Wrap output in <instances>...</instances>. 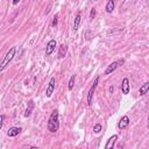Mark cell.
Returning <instances> with one entry per match:
<instances>
[{"instance_id": "4", "label": "cell", "mask_w": 149, "mask_h": 149, "mask_svg": "<svg viewBox=\"0 0 149 149\" xmlns=\"http://www.w3.org/2000/svg\"><path fill=\"white\" fill-rule=\"evenodd\" d=\"M125 63V59L122 58V59H118V61H115V62H112L108 66H107V69L105 70V74H111L112 72H114L120 65H122Z\"/></svg>"}, {"instance_id": "10", "label": "cell", "mask_w": 149, "mask_h": 149, "mask_svg": "<svg viewBox=\"0 0 149 149\" xmlns=\"http://www.w3.org/2000/svg\"><path fill=\"white\" fill-rule=\"evenodd\" d=\"M116 140H118V135H116V134L112 135V136L107 140V142H106V144H105V148H106V149H111V148H113L114 144H115V141H116Z\"/></svg>"}, {"instance_id": "19", "label": "cell", "mask_w": 149, "mask_h": 149, "mask_svg": "<svg viewBox=\"0 0 149 149\" xmlns=\"http://www.w3.org/2000/svg\"><path fill=\"white\" fill-rule=\"evenodd\" d=\"M94 16H95V8H92L90 12V20H93Z\"/></svg>"}, {"instance_id": "5", "label": "cell", "mask_w": 149, "mask_h": 149, "mask_svg": "<svg viewBox=\"0 0 149 149\" xmlns=\"http://www.w3.org/2000/svg\"><path fill=\"white\" fill-rule=\"evenodd\" d=\"M55 87H56V78H55V77H51V78H50V81H49V84H48V86H47V90H45V95H47V98H50V97L52 95Z\"/></svg>"}, {"instance_id": "9", "label": "cell", "mask_w": 149, "mask_h": 149, "mask_svg": "<svg viewBox=\"0 0 149 149\" xmlns=\"http://www.w3.org/2000/svg\"><path fill=\"white\" fill-rule=\"evenodd\" d=\"M21 130H22V128H20V127H10L8 129V132H7V135L9 137H14V136L19 135L21 133Z\"/></svg>"}, {"instance_id": "22", "label": "cell", "mask_w": 149, "mask_h": 149, "mask_svg": "<svg viewBox=\"0 0 149 149\" xmlns=\"http://www.w3.org/2000/svg\"><path fill=\"white\" fill-rule=\"evenodd\" d=\"M147 128H149V115H148V122H147Z\"/></svg>"}, {"instance_id": "8", "label": "cell", "mask_w": 149, "mask_h": 149, "mask_svg": "<svg viewBox=\"0 0 149 149\" xmlns=\"http://www.w3.org/2000/svg\"><path fill=\"white\" fill-rule=\"evenodd\" d=\"M130 91V84H129V79L128 78H123L122 79V83H121V92L127 95Z\"/></svg>"}, {"instance_id": "14", "label": "cell", "mask_w": 149, "mask_h": 149, "mask_svg": "<svg viewBox=\"0 0 149 149\" xmlns=\"http://www.w3.org/2000/svg\"><path fill=\"white\" fill-rule=\"evenodd\" d=\"M80 19H81V16H80V13L78 12V13L76 14V16H74V22H73V30H74V31L78 30V28H79Z\"/></svg>"}, {"instance_id": "20", "label": "cell", "mask_w": 149, "mask_h": 149, "mask_svg": "<svg viewBox=\"0 0 149 149\" xmlns=\"http://www.w3.org/2000/svg\"><path fill=\"white\" fill-rule=\"evenodd\" d=\"M3 120H5V115H3V114H1V115H0V128H2Z\"/></svg>"}, {"instance_id": "12", "label": "cell", "mask_w": 149, "mask_h": 149, "mask_svg": "<svg viewBox=\"0 0 149 149\" xmlns=\"http://www.w3.org/2000/svg\"><path fill=\"white\" fill-rule=\"evenodd\" d=\"M34 107H35L34 101H33V100H29V101H28V107H27V109H26V112H24V116H26V118H28V116L31 115V112H33Z\"/></svg>"}, {"instance_id": "1", "label": "cell", "mask_w": 149, "mask_h": 149, "mask_svg": "<svg viewBox=\"0 0 149 149\" xmlns=\"http://www.w3.org/2000/svg\"><path fill=\"white\" fill-rule=\"evenodd\" d=\"M47 127H48V130L50 133H56L59 128V114H58V111L57 109H54L49 116V120H48V123H47Z\"/></svg>"}, {"instance_id": "7", "label": "cell", "mask_w": 149, "mask_h": 149, "mask_svg": "<svg viewBox=\"0 0 149 149\" xmlns=\"http://www.w3.org/2000/svg\"><path fill=\"white\" fill-rule=\"evenodd\" d=\"M129 122H130L129 116H128V115H123V116L119 120V122H118V128H119V129H126V128L128 127Z\"/></svg>"}, {"instance_id": "21", "label": "cell", "mask_w": 149, "mask_h": 149, "mask_svg": "<svg viewBox=\"0 0 149 149\" xmlns=\"http://www.w3.org/2000/svg\"><path fill=\"white\" fill-rule=\"evenodd\" d=\"M19 1H20V0H13V3H14V5H17Z\"/></svg>"}, {"instance_id": "17", "label": "cell", "mask_w": 149, "mask_h": 149, "mask_svg": "<svg viewBox=\"0 0 149 149\" xmlns=\"http://www.w3.org/2000/svg\"><path fill=\"white\" fill-rule=\"evenodd\" d=\"M102 129V126L100 125V123H95L94 126H93V132L95 133V134H98V133H100V130Z\"/></svg>"}, {"instance_id": "18", "label": "cell", "mask_w": 149, "mask_h": 149, "mask_svg": "<svg viewBox=\"0 0 149 149\" xmlns=\"http://www.w3.org/2000/svg\"><path fill=\"white\" fill-rule=\"evenodd\" d=\"M57 23H58V16H57V15H55V16L52 17V22H51V27H56V26H57Z\"/></svg>"}, {"instance_id": "13", "label": "cell", "mask_w": 149, "mask_h": 149, "mask_svg": "<svg viewBox=\"0 0 149 149\" xmlns=\"http://www.w3.org/2000/svg\"><path fill=\"white\" fill-rule=\"evenodd\" d=\"M66 52H68V47H66V44H61V45H59V49H58V57H59V58L65 57Z\"/></svg>"}, {"instance_id": "3", "label": "cell", "mask_w": 149, "mask_h": 149, "mask_svg": "<svg viewBox=\"0 0 149 149\" xmlns=\"http://www.w3.org/2000/svg\"><path fill=\"white\" fill-rule=\"evenodd\" d=\"M98 83H99V76H97V77L94 78V80H93V83H92V86L90 87V91H88V93H87L86 102H87V105H88V106H90V105H92L93 94H94V91H95V88H97V86H98Z\"/></svg>"}, {"instance_id": "2", "label": "cell", "mask_w": 149, "mask_h": 149, "mask_svg": "<svg viewBox=\"0 0 149 149\" xmlns=\"http://www.w3.org/2000/svg\"><path fill=\"white\" fill-rule=\"evenodd\" d=\"M15 52H16V47H12V48L7 51V54L5 55V57H3V59H2V62H1V64H0V72H2V71L5 70V68L12 62V59H13L14 56H15Z\"/></svg>"}, {"instance_id": "16", "label": "cell", "mask_w": 149, "mask_h": 149, "mask_svg": "<svg viewBox=\"0 0 149 149\" xmlns=\"http://www.w3.org/2000/svg\"><path fill=\"white\" fill-rule=\"evenodd\" d=\"M74 80H76V76L74 74H72L71 77H70V79H69V85H68V88L71 91L72 88H73V86H74Z\"/></svg>"}, {"instance_id": "6", "label": "cell", "mask_w": 149, "mask_h": 149, "mask_svg": "<svg viewBox=\"0 0 149 149\" xmlns=\"http://www.w3.org/2000/svg\"><path fill=\"white\" fill-rule=\"evenodd\" d=\"M56 44H57V42H56V40H50L48 43H47V48H45V56H50L54 51H55V49H56Z\"/></svg>"}, {"instance_id": "15", "label": "cell", "mask_w": 149, "mask_h": 149, "mask_svg": "<svg viewBox=\"0 0 149 149\" xmlns=\"http://www.w3.org/2000/svg\"><path fill=\"white\" fill-rule=\"evenodd\" d=\"M114 7H115V2H114V0H108L107 3H106L105 9H106L107 13H112V12L114 10Z\"/></svg>"}, {"instance_id": "11", "label": "cell", "mask_w": 149, "mask_h": 149, "mask_svg": "<svg viewBox=\"0 0 149 149\" xmlns=\"http://www.w3.org/2000/svg\"><path fill=\"white\" fill-rule=\"evenodd\" d=\"M148 91H149V81H146L144 84H142V85L140 86L139 94H140V95H144V94L148 93Z\"/></svg>"}, {"instance_id": "23", "label": "cell", "mask_w": 149, "mask_h": 149, "mask_svg": "<svg viewBox=\"0 0 149 149\" xmlns=\"http://www.w3.org/2000/svg\"><path fill=\"white\" fill-rule=\"evenodd\" d=\"M109 92H113V86H109Z\"/></svg>"}]
</instances>
